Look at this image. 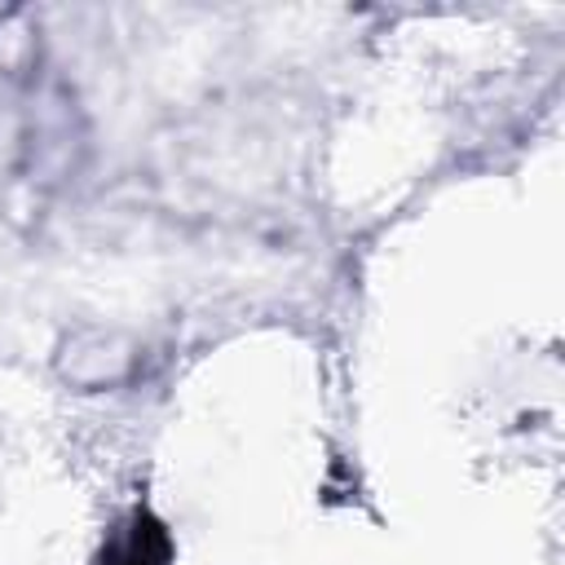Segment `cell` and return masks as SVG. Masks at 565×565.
Masks as SVG:
<instances>
[{"label":"cell","instance_id":"obj_1","mask_svg":"<svg viewBox=\"0 0 565 565\" xmlns=\"http://www.w3.org/2000/svg\"><path fill=\"white\" fill-rule=\"evenodd\" d=\"M172 561V539L163 530V521H154L146 508H137L124 530L110 539L102 565H168Z\"/></svg>","mask_w":565,"mask_h":565}]
</instances>
